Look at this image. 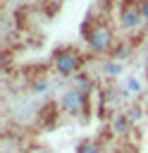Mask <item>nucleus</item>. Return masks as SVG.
<instances>
[{
    "label": "nucleus",
    "mask_w": 148,
    "mask_h": 153,
    "mask_svg": "<svg viewBox=\"0 0 148 153\" xmlns=\"http://www.w3.org/2000/svg\"><path fill=\"white\" fill-rule=\"evenodd\" d=\"M76 153H103V148H100L93 139H84V141L76 146Z\"/></svg>",
    "instance_id": "0eeeda50"
},
{
    "label": "nucleus",
    "mask_w": 148,
    "mask_h": 153,
    "mask_svg": "<svg viewBox=\"0 0 148 153\" xmlns=\"http://www.w3.org/2000/svg\"><path fill=\"white\" fill-rule=\"evenodd\" d=\"M103 69H105V74H107V76H117V74L122 72V65H119V62H115V60H110V62H105V67H103Z\"/></svg>",
    "instance_id": "6e6552de"
},
{
    "label": "nucleus",
    "mask_w": 148,
    "mask_h": 153,
    "mask_svg": "<svg viewBox=\"0 0 148 153\" xmlns=\"http://www.w3.org/2000/svg\"><path fill=\"white\" fill-rule=\"evenodd\" d=\"M110 55H112V60H115V62H122V60H127V57L131 55V43H129V41L115 43V45H112V50H110Z\"/></svg>",
    "instance_id": "39448f33"
},
{
    "label": "nucleus",
    "mask_w": 148,
    "mask_h": 153,
    "mask_svg": "<svg viewBox=\"0 0 148 153\" xmlns=\"http://www.w3.org/2000/svg\"><path fill=\"white\" fill-rule=\"evenodd\" d=\"M141 117V108H131V112H129V120H138Z\"/></svg>",
    "instance_id": "9d476101"
},
{
    "label": "nucleus",
    "mask_w": 148,
    "mask_h": 153,
    "mask_svg": "<svg viewBox=\"0 0 148 153\" xmlns=\"http://www.w3.org/2000/svg\"><path fill=\"white\" fill-rule=\"evenodd\" d=\"M74 81H76V88H79V91H84V93H88V91H91V81H88L86 76L76 74V79H74Z\"/></svg>",
    "instance_id": "1a4fd4ad"
},
{
    "label": "nucleus",
    "mask_w": 148,
    "mask_h": 153,
    "mask_svg": "<svg viewBox=\"0 0 148 153\" xmlns=\"http://www.w3.org/2000/svg\"><path fill=\"white\" fill-rule=\"evenodd\" d=\"M31 153H53V151H50V148H43V146H41V148H33Z\"/></svg>",
    "instance_id": "ddd939ff"
},
{
    "label": "nucleus",
    "mask_w": 148,
    "mask_h": 153,
    "mask_svg": "<svg viewBox=\"0 0 148 153\" xmlns=\"http://www.w3.org/2000/svg\"><path fill=\"white\" fill-rule=\"evenodd\" d=\"M45 86H48L45 81H36V84H33V91H38V93H41V91H43Z\"/></svg>",
    "instance_id": "f8f14e48"
},
{
    "label": "nucleus",
    "mask_w": 148,
    "mask_h": 153,
    "mask_svg": "<svg viewBox=\"0 0 148 153\" xmlns=\"http://www.w3.org/2000/svg\"><path fill=\"white\" fill-rule=\"evenodd\" d=\"M143 22L146 19H143V12H141V0H124L122 10H119V24L127 31H134V29H141Z\"/></svg>",
    "instance_id": "7ed1b4c3"
},
{
    "label": "nucleus",
    "mask_w": 148,
    "mask_h": 153,
    "mask_svg": "<svg viewBox=\"0 0 148 153\" xmlns=\"http://www.w3.org/2000/svg\"><path fill=\"white\" fill-rule=\"evenodd\" d=\"M129 115H115L112 117V129L115 131H119V134H124V131H129Z\"/></svg>",
    "instance_id": "423d86ee"
},
{
    "label": "nucleus",
    "mask_w": 148,
    "mask_h": 153,
    "mask_svg": "<svg viewBox=\"0 0 148 153\" xmlns=\"http://www.w3.org/2000/svg\"><path fill=\"white\" fill-rule=\"evenodd\" d=\"M141 12H143V19L148 22V0H141Z\"/></svg>",
    "instance_id": "9b49d317"
},
{
    "label": "nucleus",
    "mask_w": 148,
    "mask_h": 153,
    "mask_svg": "<svg viewBox=\"0 0 148 153\" xmlns=\"http://www.w3.org/2000/svg\"><path fill=\"white\" fill-rule=\"evenodd\" d=\"M129 88H131V91H136V88H138V84H136L134 79H129Z\"/></svg>",
    "instance_id": "4468645a"
},
{
    "label": "nucleus",
    "mask_w": 148,
    "mask_h": 153,
    "mask_svg": "<svg viewBox=\"0 0 148 153\" xmlns=\"http://www.w3.org/2000/svg\"><path fill=\"white\" fill-rule=\"evenodd\" d=\"M62 108L69 112V115H79V112H84L86 110V93L84 91H79L76 86L74 88H67L64 93H62Z\"/></svg>",
    "instance_id": "20e7f679"
},
{
    "label": "nucleus",
    "mask_w": 148,
    "mask_h": 153,
    "mask_svg": "<svg viewBox=\"0 0 148 153\" xmlns=\"http://www.w3.org/2000/svg\"><path fill=\"white\" fill-rule=\"evenodd\" d=\"M86 43L93 53H105V50H112V31L105 22H93L88 29H86Z\"/></svg>",
    "instance_id": "f257e3e1"
},
{
    "label": "nucleus",
    "mask_w": 148,
    "mask_h": 153,
    "mask_svg": "<svg viewBox=\"0 0 148 153\" xmlns=\"http://www.w3.org/2000/svg\"><path fill=\"white\" fill-rule=\"evenodd\" d=\"M53 65L55 69L62 74V76H72V74H79V65H81V57L76 50L72 48H60L53 53Z\"/></svg>",
    "instance_id": "f03ea898"
}]
</instances>
